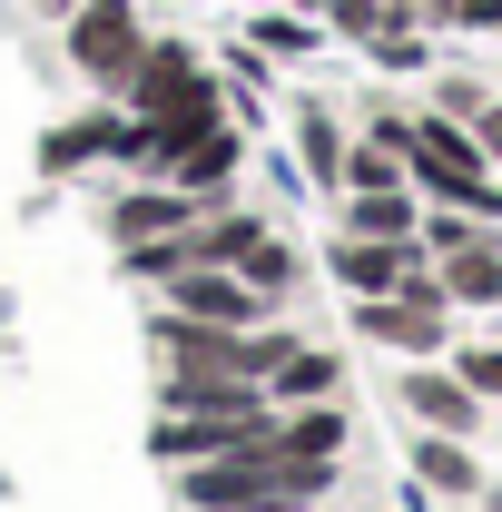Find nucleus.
<instances>
[{
    "instance_id": "obj_21",
    "label": "nucleus",
    "mask_w": 502,
    "mask_h": 512,
    "mask_svg": "<svg viewBox=\"0 0 502 512\" xmlns=\"http://www.w3.org/2000/svg\"><path fill=\"white\" fill-rule=\"evenodd\" d=\"M434 109H443V119H463V128H473L483 109H493V99H483L473 79H443V89H434Z\"/></svg>"
},
{
    "instance_id": "obj_18",
    "label": "nucleus",
    "mask_w": 502,
    "mask_h": 512,
    "mask_svg": "<svg viewBox=\"0 0 502 512\" xmlns=\"http://www.w3.org/2000/svg\"><path fill=\"white\" fill-rule=\"evenodd\" d=\"M355 188H404V148L384 138H345V197Z\"/></svg>"
},
{
    "instance_id": "obj_14",
    "label": "nucleus",
    "mask_w": 502,
    "mask_h": 512,
    "mask_svg": "<svg viewBox=\"0 0 502 512\" xmlns=\"http://www.w3.org/2000/svg\"><path fill=\"white\" fill-rule=\"evenodd\" d=\"M276 444L335 463V453H345V414H335V404H276Z\"/></svg>"
},
{
    "instance_id": "obj_1",
    "label": "nucleus",
    "mask_w": 502,
    "mask_h": 512,
    "mask_svg": "<svg viewBox=\"0 0 502 512\" xmlns=\"http://www.w3.org/2000/svg\"><path fill=\"white\" fill-rule=\"evenodd\" d=\"M335 463L325 453H286V444H247L217 463H178V503L188 512H315L335 503Z\"/></svg>"
},
{
    "instance_id": "obj_13",
    "label": "nucleus",
    "mask_w": 502,
    "mask_h": 512,
    "mask_svg": "<svg viewBox=\"0 0 502 512\" xmlns=\"http://www.w3.org/2000/svg\"><path fill=\"white\" fill-rule=\"evenodd\" d=\"M414 227H424L414 178H404V188H355V237H414Z\"/></svg>"
},
{
    "instance_id": "obj_22",
    "label": "nucleus",
    "mask_w": 502,
    "mask_h": 512,
    "mask_svg": "<svg viewBox=\"0 0 502 512\" xmlns=\"http://www.w3.org/2000/svg\"><path fill=\"white\" fill-rule=\"evenodd\" d=\"M473 138H483V158L502 168V109H483V119H473Z\"/></svg>"
},
{
    "instance_id": "obj_9",
    "label": "nucleus",
    "mask_w": 502,
    "mask_h": 512,
    "mask_svg": "<svg viewBox=\"0 0 502 512\" xmlns=\"http://www.w3.org/2000/svg\"><path fill=\"white\" fill-rule=\"evenodd\" d=\"M197 217H207V197L158 178V188H128L119 207H109V237H119V247H148V237H178V227H197Z\"/></svg>"
},
{
    "instance_id": "obj_23",
    "label": "nucleus",
    "mask_w": 502,
    "mask_h": 512,
    "mask_svg": "<svg viewBox=\"0 0 502 512\" xmlns=\"http://www.w3.org/2000/svg\"><path fill=\"white\" fill-rule=\"evenodd\" d=\"M40 10H79V0H40Z\"/></svg>"
},
{
    "instance_id": "obj_5",
    "label": "nucleus",
    "mask_w": 502,
    "mask_h": 512,
    "mask_svg": "<svg viewBox=\"0 0 502 512\" xmlns=\"http://www.w3.org/2000/svg\"><path fill=\"white\" fill-rule=\"evenodd\" d=\"M276 444V404H247V414H158L148 453L158 463H217V453H247Z\"/></svg>"
},
{
    "instance_id": "obj_8",
    "label": "nucleus",
    "mask_w": 502,
    "mask_h": 512,
    "mask_svg": "<svg viewBox=\"0 0 502 512\" xmlns=\"http://www.w3.org/2000/svg\"><path fill=\"white\" fill-rule=\"evenodd\" d=\"M414 256H424L414 237H355V227H345V237L325 247V266H335V286H345V296H394Z\"/></svg>"
},
{
    "instance_id": "obj_19",
    "label": "nucleus",
    "mask_w": 502,
    "mask_h": 512,
    "mask_svg": "<svg viewBox=\"0 0 502 512\" xmlns=\"http://www.w3.org/2000/svg\"><path fill=\"white\" fill-rule=\"evenodd\" d=\"M315 40H325V30L296 20V10H266V20H256V50H266V60H306Z\"/></svg>"
},
{
    "instance_id": "obj_2",
    "label": "nucleus",
    "mask_w": 502,
    "mask_h": 512,
    "mask_svg": "<svg viewBox=\"0 0 502 512\" xmlns=\"http://www.w3.org/2000/svg\"><path fill=\"white\" fill-rule=\"evenodd\" d=\"M404 178L434 197V207H473V217H493L502 207V188H493V158H483V138L463 119H414L404 128Z\"/></svg>"
},
{
    "instance_id": "obj_10",
    "label": "nucleus",
    "mask_w": 502,
    "mask_h": 512,
    "mask_svg": "<svg viewBox=\"0 0 502 512\" xmlns=\"http://www.w3.org/2000/svg\"><path fill=\"white\" fill-rule=\"evenodd\" d=\"M443 296L453 306H502V247L473 227L463 247H443Z\"/></svg>"
},
{
    "instance_id": "obj_16",
    "label": "nucleus",
    "mask_w": 502,
    "mask_h": 512,
    "mask_svg": "<svg viewBox=\"0 0 502 512\" xmlns=\"http://www.w3.org/2000/svg\"><path fill=\"white\" fill-rule=\"evenodd\" d=\"M237 276H247L256 296H286V286H296V276H306V256L286 247V237H276V227H256V237H247V256H237Z\"/></svg>"
},
{
    "instance_id": "obj_4",
    "label": "nucleus",
    "mask_w": 502,
    "mask_h": 512,
    "mask_svg": "<svg viewBox=\"0 0 502 512\" xmlns=\"http://www.w3.org/2000/svg\"><path fill=\"white\" fill-rule=\"evenodd\" d=\"M60 50L79 79H99V89H119L128 60L148 50V20H138V0H79V10H60Z\"/></svg>"
},
{
    "instance_id": "obj_3",
    "label": "nucleus",
    "mask_w": 502,
    "mask_h": 512,
    "mask_svg": "<svg viewBox=\"0 0 502 512\" xmlns=\"http://www.w3.org/2000/svg\"><path fill=\"white\" fill-rule=\"evenodd\" d=\"M119 99L138 109V119H168V128H188V119H217V79H207V60H197L188 40H148V50L128 60Z\"/></svg>"
},
{
    "instance_id": "obj_6",
    "label": "nucleus",
    "mask_w": 502,
    "mask_h": 512,
    "mask_svg": "<svg viewBox=\"0 0 502 512\" xmlns=\"http://www.w3.org/2000/svg\"><path fill=\"white\" fill-rule=\"evenodd\" d=\"M276 296H256L237 266H178L168 276V316H197V325H266Z\"/></svg>"
},
{
    "instance_id": "obj_20",
    "label": "nucleus",
    "mask_w": 502,
    "mask_h": 512,
    "mask_svg": "<svg viewBox=\"0 0 502 512\" xmlns=\"http://www.w3.org/2000/svg\"><path fill=\"white\" fill-rule=\"evenodd\" d=\"M453 375L473 384V394H483V404H502V345H473V355H463V365H453Z\"/></svg>"
},
{
    "instance_id": "obj_7",
    "label": "nucleus",
    "mask_w": 502,
    "mask_h": 512,
    "mask_svg": "<svg viewBox=\"0 0 502 512\" xmlns=\"http://www.w3.org/2000/svg\"><path fill=\"white\" fill-rule=\"evenodd\" d=\"M394 394H404V414H414L424 434H473V424H483V394L463 375H443L434 355H414V375L394 384Z\"/></svg>"
},
{
    "instance_id": "obj_11",
    "label": "nucleus",
    "mask_w": 502,
    "mask_h": 512,
    "mask_svg": "<svg viewBox=\"0 0 502 512\" xmlns=\"http://www.w3.org/2000/svg\"><path fill=\"white\" fill-rule=\"evenodd\" d=\"M414 483L443 493V503H473V493H483V463L463 453V434H424V444H414Z\"/></svg>"
},
{
    "instance_id": "obj_15",
    "label": "nucleus",
    "mask_w": 502,
    "mask_h": 512,
    "mask_svg": "<svg viewBox=\"0 0 502 512\" xmlns=\"http://www.w3.org/2000/svg\"><path fill=\"white\" fill-rule=\"evenodd\" d=\"M335 384H345V365H335V355H315V345H296V355L266 375V394H276V404H325Z\"/></svg>"
},
{
    "instance_id": "obj_17",
    "label": "nucleus",
    "mask_w": 502,
    "mask_h": 512,
    "mask_svg": "<svg viewBox=\"0 0 502 512\" xmlns=\"http://www.w3.org/2000/svg\"><path fill=\"white\" fill-rule=\"evenodd\" d=\"M296 148H306V178L345 188V128L325 119V109H296Z\"/></svg>"
},
{
    "instance_id": "obj_12",
    "label": "nucleus",
    "mask_w": 502,
    "mask_h": 512,
    "mask_svg": "<svg viewBox=\"0 0 502 512\" xmlns=\"http://www.w3.org/2000/svg\"><path fill=\"white\" fill-rule=\"evenodd\" d=\"M109 109H89V119H60V128H40V168L50 178H69V168H89V158H109Z\"/></svg>"
}]
</instances>
